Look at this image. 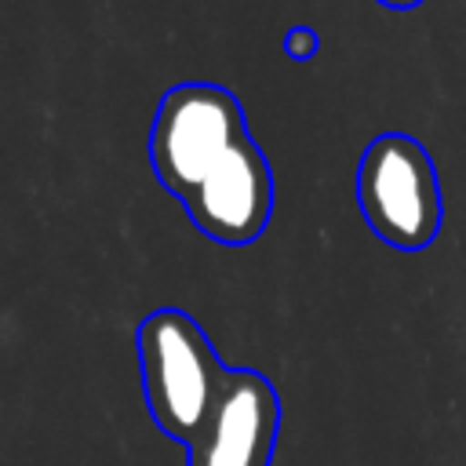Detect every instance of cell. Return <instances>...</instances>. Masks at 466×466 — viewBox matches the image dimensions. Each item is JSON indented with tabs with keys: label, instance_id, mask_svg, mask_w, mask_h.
<instances>
[{
	"label": "cell",
	"instance_id": "1",
	"mask_svg": "<svg viewBox=\"0 0 466 466\" xmlns=\"http://www.w3.org/2000/svg\"><path fill=\"white\" fill-rule=\"evenodd\" d=\"M149 167L215 244H251L273 218L269 157L251 138L240 98L222 84L186 80L160 95L149 127Z\"/></svg>",
	"mask_w": 466,
	"mask_h": 466
},
{
	"label": "cell",
	"instance_id": "4",
	"mask_svg": "<svg viewBox=\"0 0 466 466\" xmlns=\"http://www.w3.org/2000/svg\"><path fill=\"white\" fill-rule=\"evenodd\" d=\"M280 393L255 368H233L218 404L186 444V466H273Z\"/></svg>",
	"mask_w": 466,
	"mask_h": 466
},
{
	"label": "cell",
	"instance_id": "5",
	"mask_svg": "<svg viewBox=\"0 0 466 466\" xmlns=\"http://www.w3.org/2000/svg\"><path fill=\"white\" fill-rule=\"evenodd\" d=\"M284 51H288L295 62H309V58L320 51L317 29H309V25H291V29L284 33Z\"/></svg>",
	"mask_w": 466,
	"mask_h": 466
},
{
	"label": "cell",
	"instance_id": "2",
	"mask_svg": "<svg viewBox=\"0 0 466 466\" xmlns=\"http://www.w3.org/2000/svg\"><path fill=\"white\" fill-rule=\"evenodd\" d=\"M142 400L157 430L182 448L218 404L233 368L218 357L208 331L178 306L153 309L135 328Z\"/></svg>",
	"mask_w": 466,
	"mask_h": 466
},
{
	"label": "cell",
	"instance_id": "3",
	"mask_svg": "<svg viewBox=\"0 0 466 466\" xmlns=\"http://www.w3.org/2000/svg\"><path fill=\"white\" fill-rule=\"evenodd\" d=\"M357 208L382 244L397 251L430 248L444 222L430 149L404 131L375 135L357 164Z\"/></svg>",
	"mask_w": 466,
	"mask_h": 466
},
{
	"label": "cell",
	"instance_id": "6",
	"mask_svg": "<svg viewBox=\"0 0 466 466\" xmlns=\"http://www.w3.org/2000/svg\"><path fill=\"white\" fill-rule=\"evenodd\" d=\"M382 7H393V11H411V7H419L422 0H379Z\"/></svg>",
	"mask_w": 466,
	"mask_h": 466
}]
</instances>
